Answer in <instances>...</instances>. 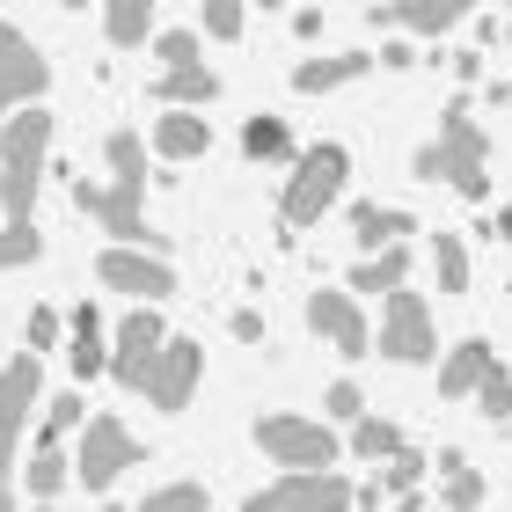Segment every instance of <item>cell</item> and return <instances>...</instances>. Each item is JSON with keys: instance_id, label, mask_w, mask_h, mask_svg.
Wrapping results in <instances>:
<instances>
[{"instance_id": "obj_4", "label": "cell", "mask_w": 512, "mask_h": 512, "mask_svg": "<svg viewBox=\"0 0 512 512\" xmlns=\"http://www.w3.org/2000/svg\"><path fill=\"white\" fill-rule=\"evenodd\" d=\"M344 176H352V154L337 147V139H322V147L293 154V176H286V198H278V213H286V227H315L322 213L337 205Z\"/></svg>"}, {"instance_id": "obj_26", "label": "cell", "mask_w": 512, "mask_h": 512, "mask_svg": "<svg viewBox=\"0 0 512 512\" xmlns=\"http://www.w3.org/2000/svg\"><path fill=\"white\" fill-rule=\"evenodd\" d=\"M147 22H154V0H103V30H110V44H132L147 37Z\"/></svg>"}, {"instance_id": "obj_42", "label": "cell", "mask_w": 512, "mask_h": 512, "mask_svg": "<svg viewBox=\"0 0 512 512\" xmlns=\"http://www.w3.org/2000/svg\"><path fill=\"white\" fill-rule=\"evenodd\" d=\"M59 8H81V0H59Z\"/></svg>"}, {"instance_id": "obj_35", "label": "cell", "mask_w": 512, "mask_h": 512, "mask_svg": "<svg viewBox=\"0 0 512 512\" xmlns=\"http://www.w3.org/2000/svg\"><path fill=\"white\" fill-rule=\"evenodd\" d=\"M322 410H330L337 425H352V417L366 410V395H359V381H330V395H322Z\"/></svg>"}, {"instance_id": "obj_2", "label": "cell", "mask_w": 512, "mask_h": 512, "mask_svg": "<svg viewBox=\"0 0 512 512\" xmlns=\"http://www.w3.org/2000/svg\"><path fill=\"white\" fill-rule=\"evenodd\" d=\"M491 139H483V125L469 118V96H454L447 110H439V132L417 147V161H410V176H425V183H447V191H461L469 205H483L491 198Z\"/></svg>"}, {"instance_id": "obj_32", "label": "cell", "mask_w": 512, "mask_h": 512, "mask_svg": "<svg viewBox=\"0 0 512 512\" xmlns=\"http://www.w3.org/2000/svg\"><path fill=\"white\" fill-rule=\"evenodd\" d=\"M205 505H213L205 483H161V491L147 498V512H205Z\"/></svg>"}, {"instance_id": "obj_17", "label": "cell", "mask_w": 512, "mask_h": 512, "mask_svg": "<svg viewBox=\"0 0 512 512\" xmlns=\"http://www.w3.org/2000/svg\"><path fill=\"white\" fill-rule=\"evenodd\" d=\"M66 352H74V374H81V381L110 374V344H103V315H96V308H74V315H66Z\"/></svg>"}, {"instance_id": "obj_43", "label": "cell", "mask_w": 512, "mask_h": 512, "mask_svg": "<svg viewBox=\"0 0 512 512\" xmlns=\"http://www.w3.org/2000/svg\"><path fill=\"white\" fill-rule=\"evenodd\" d=\"M0 118H8V110H0Z\"/></svg>"}, {"instance_id": "obj_24", "label": "cell", "mask_w": 512, "mask_h": 512, "mask_svg": "<svg viewBox=\"0 0 512 512\" xmlns=\"http://www.w3.org/2000/svg\"><path fill=\"white\" fill-rule=\"evenodd\" d=\"M432 278H439V293H469V249H461V235H447V227L432 235Z\"/></svg>"}, {"instance_id": "obj_18", "label": "cell", "mask_w": 512, "mask_h": 512, "mask_svg": "<svg viewBox=\"0 0 512 512\" xmlns=\"http://www.w3.org/2000/svg\"><path fill=\"white\" fill-rule=\"evenodd\" d=\"M417 483H425V454H417V447H395L388 469H381V483H366V491H359V505H381V498L417 505Z\"/></svg>"}, {"instance_id": "obj_12", "label": "cell", "mask_w": 512, "mask_h": 512, "mask_svg": "<svg viewBox=\"0 0 512 512\" xmlns=\"http://www.w3.org/2000/svg\"><path fill=\"white\" fill-rule=\"evenodd\" d=\"M161 344H169V330H161V315H154V300H147V308H132V315L118 322V344H110V381H118V388H139Z\"/></svg>"}, {"instance_id": "obj_16", "label": "cell", "mask_w": 512, "mask_h": 512, "mask_svg": "<svg viewBox=\"0 0 512 512\" xmlns=\"http://www.w3.org/2000/svg\"><path fill=\"white\" fill-rule=\"evenodd\" d=\"M366 66H374V52H315V59L293 66V96H330V88L359 81Z\"/></svg>"}, {"instance_id": "obj_39", "label": "cell", "mask_w": 512, "mask_h": 512, "mask_svg": "<svg viewBox=\"0 0 512 512\" xmlns=\"http://www.w3.org/2000/svg\"><path fill=\"white\" fill-rule=\"evenodd\" d=\"M235 337H242V344H264V315H256V308H235Z\"/></svg>"}, {"instance_id": "obj_22", "label": "cell", "mask_w": 512, "mask_h": 512, "mask_svg": "<svg viewBox=\"0 0 512 512\" xmlns=\"http://www.w3.org/2000/svg\"><path fill=\"white\" fill-rule=\"evenodd\" d=\"M154 96L161 103H213L220 96V74L205 59H183V66H161V81H154Z\"/></svg>"}, {"instance_id": "obj_23", "label": "cell", "mask_w": 512, "mask_h": 512, "mask_svg": "<svg viewBox=\"0 0 512 512\" xmlns=\"http://www.w3.org/2000/svg\"><path fill=\"white\" fill-rule=\"evenodd\" d=\"M242 154L249 161H293V125L286 118H249L242 125Z\"/></svg>"}, {"instance_id": "obj_9", "label": "cell", "mask_w": 512, "mask_h": 512, "mask_svg": "<svg viewBox=\"0 0 512 512\" xmlns=\"http://www.w3.org/2000/svg\"><path fill=\"white\" fill-rule=\"evenodd\" d=\"M96 278L103 286H118L132 300H169L176 293V271H169V256L161 249H139V242H110L96 256Z\"/></svg>"}, {"instance_id": "obj_1", "label": "cell", "mask_w": 512, "mask_h": 512, "mask_svg": "<svg viewBox=\"0 0 512 512\" xmlns=\"http://www.w3.org/2000/svg\"><path fill=\"white\" fill-rule=\"evenodd\" d=\"M110 183H74V205L88 220H103L110 242H139V249H169L161 227H147V154H139V132H110Z\"/></svg>"}, {"instance_id": "obj_33", "label": "cell", "mask_w": 512, "mask_h": 512, "mask_svg": "<svg viewBox=\"0 0 512 512\" xmlns=\"http://www.w3.org/2000/svg\"><path fill=\"white\" fill-rule=\"evenodd\" d=\"M81 425V388L74 395H52V403H44V447H59L66 432Z\"/></svg>"}, {"instance_id": "obj_41", "label": "cell", "mask_w": 512, "mask_h": 512, "mask_svg": "<svg viewBox=\"0 0 512 512\" xmlns=\"http://www.w3.org/2000/svg\"><path fill=\"white\" fill-rule=\"evenodd\" d=\"M491 235H498V242L512 249V205H498V220H491Z\"/></svg>"}, {"instance_id": "obj_31", "label": "cell", "mask_w": 512, "mask_h": 512, "mask_svg": "<svg viewBox=\"0 0 512 512\" xmlns=\"http://www.w3.org/2000/svg\"><path fill=\"white\" fill-rule=\"evenodd\" d=\"M476 410H483V417H512V366L491 359V374L476 381Z\"/></svg>"}, {"instance_id": "obj_6", "label": "cell", "mask_w": 512, "mask_h": 512, "mask_svg": "<svg viewBox=\"0 0 512 512\" xmlns=\"http://www.w3.org/2000/svg\"><path fill=\"white\" fill-rule=\"evenodd\" d=\"M374 352L395 366H432L439 337H432V308L417 300L410 286H388V308H381V330H374Z\"/></svg>"}, {"instance_id": "obj_3", "label": "cell", "mask_w": 512, "mask_h": 512, "mask_svg": "<svg viewBox=\"0 0 512 512\" xmlns=\"http://www.w3.org/2000/svg\"><path fill=\"white\" fill-rule=\"evenodd\" d=\"M44 161H52V110H37V103L8 110V118H0V213L15 227L37 220Z\"/></svg>"}, {"instance_id": "obj_5", "label": "cell", "mask_w": 512, "mask_h": 512, "mask_svg": "<svg viewBox=\"0 0 512 512\" xmlns=\"http://www.w3.org/2000/svg\"><path fill=\"white\" fill-rule=\"evenodd\" d=\"M256 447H264V461H278V469H330L337 461V432L315 425V417L271 410V417H256Z\"/></svg>"}, {"instance_id": "obj_29", "label": "cell", "mask_w": 512, "mask_h": 512, "mask_svg": "<svg viewBox=\"0 0 512 512\" xmlns=\"http://www.w3.org/2000/svg\"><path fill=\"white\" fill-rule=\"evenodd\" d=\"M22 417H30V410H8V403H0V505H15V447H22Z\"/></svg>"}, {"instance_id": "obj_15", "label": "cell", "mask_w": 512, "mask_h": 512, "mask_svg": "<svg viewBox=\"0 0 512 512\" xmlns=\"http://www.w3.org/2000/svg\"><path fill=\"white\" fill-rule=\"evenodd\" d=\"M205 147H213V125H205L198 103H176V110H161V118H154V154L161 161H198Z\"/></svg>"}, {"instance_id": "obj_11", "label": "cell", "mask_w": 512, "mask_h": 512, "mask_svg": "<svg viewBox=\"0 0 512 512\" xmlns=\"http://www.w3.org/2000/svg\"><path fill=\"white\" fill-rule=\"evenodd\" d=\"M198 374H205V352L191 337H169L154 352V366H147V381H139V395H147L154 410H183L191 403V388H198Z\"/></svg>"}, {"instance_id": "obj_36", "label": "cell", "mask_w": 512, "mask_h": 512, "mask_svg": "<svg viewBox=\"0 0 512 512\" xmlns=\"http://www.w3.org/2000/svg\"><path fill=\"white\" fill-rule=\"evenodd\" d=\"M59 330H66V322H59L52 308H37L30 322H22V344H30V352H52V344H59Z\"/></svg>"}, {"instance_id": "obj_10", "label": "cell", "mask_w": 512, "mask_h": 512, "mask_svg": "<svg viewBox=\"0 0 512 512\" xmlns=\"http://www.w3.org/2000/svg\"><path fill=\"white\" fill-rule=\"evenodd\" d=\"M308 330L322 337V344H337L344 359H366L374 352V322H366V308L344 286H315L308 293Z\"/></svg>"}, {"instance_id": "obj_37", "label": "cell", "mask_w": 512, "mask_h": 512, "mask_svg": "<svg viewBox=\"0 0 512 512\" xmlns=\"http://www.w3.org/2000/svg\"><path fill=\"white\" fill-rule=\"evenodd\" d=\"M154 59H161V66L198 59V37H191V30H161V37H154Z\"/></svg>"}, {"instance_id": "obj_7", "label": "cell", "mask_w": 512, "mask_h": 512, "mask_svg": "<svg viewBox=\"0 0 512 512\" xmlns=\"http://www.w3.org/2000/svg\"><path fill=\"white\" fill-rule=\"evenodd\" d=\"M132 461H147V447H139V439L118 425V417H88L81 425V454H74V476H81V491H110V483H118Z\"/></svg>"}, {"instance_id": "obj_25", "label": "cell", "mask_w": 512, "mask_h": 512, "mask_svg": "<svg viewBox=\"0 0 512 512\" xmlns=\"http://www.w3.org/2000/svg\"><path fill=\"white\" fill-rule=\"evenodd\" d=\"M483 491H491V483H483L461 454H439V505H483Z\"/></svg>"}, {"instance_id": "obj_30", "label": "cell", "mask_w": 512, "mask_h": 512, "mask_svg": "<svg viewBox=\"0 0 512 512\" xmlns=\"http://www.w3.org/2000/svg\"><path fill=\"white\" fill-rule=\"evenodd\" d=\"M37 249H44V235H37V220L30 227H0V271H15V264H37Z\"/></svg>"}, {"instance_id": "obj_44", "label": "cell", "mask_w": 512, "mask_h": 512, "mask_svg": "<svg viewBox=\"0 0 512 512\" xmlns=\"http://www.w3.org/2000/svg\"><path fill=\"white\" fill-rule=\"evenodd\" d=\"M0 359H8V352H0Z\"/></svg>"}, {"instance_id": "obj_27", "label": "cell", "mask_w": 512, "mask_h": 512, "mask_svg": "<svg viewBox=\"0 0 512 512\" xmlns=\"http://www.w3.org/2000/svg\"><path fill=\"white\" fill-rule=\"evenodd\" d=\"M66 483H74V461H66L59 447H37V461H30V483H22V491H30L37 505H52Z\"/></svg>"}, {"instance_id": "obj_38", "label": "cell", "mask_w": 512, "mask_h": 512, "mask_svg": "<svg viewBox=\"0 0 512 512\" xmlns=\"http://www.w3.org/2000/svg\"><path fill=\"white\" fill-rule=\"evenodd\" d=\"M374 59H381V66H395V74H403V66H417V44H403V37H395V44H381Z\"/></svg>"}, {"instance_id": "obj_20", "label": "cell", "mask_w": 512, "mask_h": 512, "mask_svg": "<svg viewBox=\"0 0 512 512\" xmlns=\"http://www.w3.org/2000/svg\"><path fill=\"white\" fill-rule=\"evenodd\" d=\"M403 278H410V242H388V249H366L344 286L352 293H388V286H403Z\"/></svg>"}, {"instance_id": "obj_13", "label": "cell", "mask_w": 512, "mask_h": 512, "mask_svg": "<svg viewBox=\"0 0 512 512\" xmlns=\"http://www.w3.org/2000/svg\"><path fill=\"white\" fill-rule=\"evenodd\" d=\"M44 88H52V66H44V52L22 30H8L0 22V110L8 103H37Z\"/></svg>"}, {"instance_id": "obj_40", "label": "cell", "mask_w": 512, "mask_h": 512, "mask_svg": "<svg viewBox=\"0 0 512 512\" xmlns=\"http://www.w3.org/2000/svg\"><path fill=\"white\" fill-rule=\"evenodd\" d=\"M454 74L461 81H483V52H454Z\"/></svg>"}, {"instance_id": "obj_21", "label": "cell", "mask_w": 512, "mask_h": 512, "mask_svg": "<svg viewBox=\"0 0 512 512\" xmlns=\"http://www.w3.org/2000/svg\"><path fill=\"white\" fill-rule=\"evenodd\" d=\"M410 213H403V205H374V198H366V205H352V235H359V249H388V242H410Z\"/></svg>"}, {"instance_id": "obj_14", "label": "cell", "mask_w": 512, "mask_h": 512, "mask_svg": "<svg viewBox=\"0 0 512 512\" xmlns=\"http://www.w3.org/2000/svg\"><path fill=\"white\" fill-rule=\"evenodd\" d=\"M476 0H381L374 8V30H410V37H439L454 22H469Z\"/></svg>"}, {"instance_id": "obj_34", "label": "cell", "mask_w": 512, "mask_h": 512, "mask_svg": "<svg viewBox=\"0 0 512 512\" xmlns=\"http://www.w3.org/2000/svg\"><path fill=\"white\" fill-rule=\"evenodd\" d=\"M242 8H249V0H205V37H242Z\"/></svg>"}, {"instance_id": "obj_8", "label": "cell", "mask_w": 512, "mask_h": 512, "mask_svg": "<svg viewBox=\"0 0 512 512\" xmlns=\"http://www.w3.org/2000/svg\"><path fill=\"white\" fill-rule=\"evenodd\" d=\"M344 505H359V491L330 469H286L278 483L249 491V512H344Z\"/></svg>"}, {"instance_id": "obj_28", "label": "cell", "mask_w": 512, "mask_h": 512, "mask_svg": "<svg viewBox=\"0 0 512 512\" xmlns=\"http://www.w3.org/2000/svg\"><path fill=\"white\" fill-rule=\"evenodd\" d=\"M395 447H403V432H395L388 417H366V410L352 417V454H359V461H388Z\"/></svg>"}, {"instance_id": "obj_19", "label": "cell", "mask_w": 512, "mask_h": 512, "mask_svg": "<svg viewBox=\"0 0 512 512\" xmlns=\"http://www.w3.org/2000/svg\"><path fill=\"white\" fill-rule=\"evenodd\" d=\"M483 374H491V344H483V337L454 344V352L439 359V395H447V403H461V395H476Z\"/></svg>"}]
</instances>
